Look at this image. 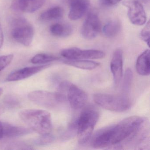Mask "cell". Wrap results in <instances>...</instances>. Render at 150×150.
I'll list each match as a JSON object with an SVG mask.
<instances>
[{"instance_id": "6da1fadb", "label": "cell", "mask_w": 150, "mask_h": 150, "mask_svg": "<svg viewBox=\"0 0 150 150\" xmlns=\"http://www.w3.org/2000/svg\"><path fill=\"white\" fill-rule=\"evenodd\" d=\"M144 122V119L138 116L126 117L118 123L98 130L92 137L91 145L95 148L118 146L125 140L131 139Z\"/></svg>"}, {"instance_id": "7a4b0ae2", "label": "cell", "mask_w": 150, "mask_h": 150, "mask_svg": "<svg viewBox=\"0 0 150 150\" xmlns=\"http://www.w3.org/2000/svg\"><path fill=\"white\" fill-rule=\"evenodd\" d=\"M21 119L29 127L40 135L50 133L52 120L50 114L42 110L26 109L20 113Z\"/></svg>"}, {"instance_id": "3957f363", "label": "cell", "mask_w": 150, "mask_h": 150, "mask_svg": "<svg viewBox=\"0 0 150 150\" xmlns=\"http://www.w3.org/2000/svg\"><path fill=\"white\" fill-rule=\"evenodd\" d=\"M99 118V112L93 107H88L82 110L76 121L79 144H83L90 139Z\"/></svg>"}, {"instance_id": "277c9868", "label": "cell", "mask_w": 150, "mask_h": 150, "mask_svg": "<svg viewBox=\"0 0 150 150\" xmlns=\"http://www.w3.org/2000/svg\"><path fill=\"white\" fill-rule=\"evenodd\" d=\"M93 99L98 106L110 111L123 112L130 107L129 97L123 93L119 95L98 93L94 95Z\"/></svg>"}, {"instance_id": "5b68a950", "label": "cell", "mask_w": 150, "mask_h": 150, "mask_svg": "<svg viewBox=\"0 0 150 150\" xmlns=\"http://www.w3.org/2000/svg\"><path fill=\"white\" fill-rule=\"evenodd\" d=\"M58 90V92L65 96L67 100L74 109L79 110L83 108L87 101L86 93L69 81L62 82L59 86Z\"/></svg>"}, {"instance_id": "8992f818", "label": "cell", "mask_w": 150, "mask_h": 150, "mask_svg": "<svg viewBox=\"0 0 150 150\" xmlns=\"http://www.w3.org/2000/svg\"><path fill=\"white\" fill-rule=\"evenodd\" d=\"M34 34L33 27L25 19L20 18L13 23L11 35L16 41L23 45L29 46L33 40Z\"/></svg>"}, {"instance_id": "52a82bcc", "label": "cell", "mask_w": 150, "mask_h": 150, "mask_svg": "<svg viewBox=\"0 0 150 150\" xmlns=\"http://www.w3.org/2000/svg\"><path fill=\"white\" fill-rule=\"evenodd\" d=\"M28 97L35 103L48 108H54L66 100L64 96L59 92L53 93L43 90L30 92Z\"/></svg>"}, {"instance_id": "ba28073f", "label": "cell", "mask_w": 150, "mask_h": 150, "mask_svg": "<svg viewBox=\"0 0 150 150\" xmlns=\"http://www.w3.org/2000/svg\"><path fill=\"white\" fill-rule=\"evenodd\" d=\"M60 55L67 59H100L105 57V53L96 50H81L76 47L64 49Z\"/></svg>"}, {"instance_id": "9c48e42d", "label": "cell", "mask_w": 150, "mask_h": 150, "mask_svg": "<svg viewBox=\"0 0 150 150\" xmlns=\"http://www.w3.org/2000/svg\"><path fill=\"white\" fill-rule=\"evenodd\" d=\"M122 5L128 9V16L131 22L141 26L146 23V17L143 5L137 0H126Z\"/></svg>"}, {"instance_id": "30bf717a", "label": "cell", "mask_w": 150, "mask_h": 150, "mask_svg": "<svg viewBox=\"0 0 150 150\" xmlns=\"http://www.w3.org/2000/svg\"><path fill=\"white\" fill-rule=\"evenodd\" d=\"M101 30V23L97 12H89L81 28L82 36L87 39H92L97 36Z\"/></svg>"}, {"instance_id": "8fae6325", "label": "cell", "mask_w": 150, "mask_h": 150, "mask_svg": "<svg viewBox=\"0 0 150 150\" xmlns=\"http://www.w3.org/2000/svg\"><path fill=\"white\" fill-rule=\"evenodd\" d=\"M123 58L122 50L117 49L115 50L110 62V67L113 75L114 85L117 86L122 79L123 75Z\"/></svg>"}, {"instance_id": "7c38bea8", "label": "cell", "mask_w": 150, "mask_h": 150, "mask_svg": "<svg viewBox=\"0 0 150 150\" xmlns=\"http://www.w3.org/2000/svg\"><path fill=\"white\" fill-rule=\"evenodd\" d=\"M50 64L24 67L10 74L6 79L8 81H16L25 79L49 67Z\"/></svg>"}, {"instance_id": "4fadbf2b", "label": "cell", "mask_w": 150, "mask_h": 150, "mask_svg": "<svg viewBox=\"0 0 150 150\" xmlns=\"http://www.w3.org/2000/svg\"><path fill=\"white\" fill-rule=\"evenodd\" d=\"M68 17L72 21H77L83 17L89 6L88 0H71Z\"/></svg>"}, {"instance_id": "5bb4252c", "label": "cell", "mask_w": 150, "mask_h": 150, "mask_svg": "<svg viewBox=\"0 0 150 150\" xmlns=\"http://www.w3.org/2000/svg\"><path fill=\"white\" fill-rule=\"evenodd\" d=\"M3 124V137L8 138L17 137L27 135L31 132L30 129L12 125L7 123Z\"/></svg>"}, {"instance_id": "9a60e30c", "label": "cell", "mask_w": 150, "mask_h": 150, "mask_svg": "<svg viewBox=\"0 0 150 150\" xmlns=\"http://www.w3.org/2000/svg\"><path fill=\"white\" fill-rule=\"evenodd\" d=\"M137 72L142 76H148L150 73V50H146L139 55L136 65Z\"/></svg>"}, {"instance_id": "2e32d148", "label": "cell", "mask_w": 150, "mask_h": 150, "mask_svg": "<svg viewBox=\"0 0 150 150\" xmlns=\"http://www.w3.org/2000/svg\"><path fill=\"white\" fill-rule=\"evenodd\" d=\"M66 64L83 70H92L96 69L100 66L97 62L89 59H67L64 61Z\"/></svg>"}, {"instance_id": "e0dca14e", "label": "cell", "mask_w": 150, "mask_h": 150, "mask_svg": "<svg viewBox=\"0 0 150 150\" xmlns=\"http://www.w3.org/2000/svg\"><path fill=\"white\" fill-rule=\"evenodd\" d=\"M45 0H19V8L23 12L32 13L41 8Z\"/></svg>"}, {"instance_id": "ac0fdd59", "label": "cell", "mask_w": 150, "mask_h": 150, "mask_svg": "<svg viewBox=\"0 0 150 150\" xmlns=\"http://www.w3.org/2000/svg\"><path fill=\"white\" fill-rule=\"evenodd\" d=\"M50 31L53 35L59 37H66L72 33L73 28L69 24L57 23L52 24L50 28Z\"/></svg>"}, {"instance_id": "d6986e66", "label": "cell", "mask_w": 150, "mask_h": 150, "mask_svg": "<svg viewBox=\"0 0 150 150\" xmlns=\"http://www.w3.org/2000/svg\"><path fill=\"white\" fill-rule=\"evenodd\" d=\"M121 29L120 22L114 20L108 22L104 25L103 28V33L106 37L112 38L118 35Z\"/></svg>"}, {"instance_id": "ffe728a7", "label": "cell", "mask_w": 150, "mask_h": 150, "mask_svg": "<svg viewBox=\"0 0 150 150\" xmlns=\"http://www.w3.org/2000/svg\"><path fill=\"white\" fill-rule=\"evenodd\" d=\"M64 10L60 7L56 6L50 8L42 13L40 19L44 21H51L61 19L64 15Z\"/></svg>"}, {"instance_id": "44dd1931", "label": "cell", "mask_w": 150, "mask_h": 150, "mask_svg": "<svg viewBox=\"0 0 150 150\" xmlns=\"http://www.w3.org/2000/svg\"><path fill=\"white\" fill-rule=\"evenodd\" d=\"M59 59V58L54 55L47 54H38L34 56L31 59L33 64H45L53 62Z\"/></svg>"}, {"instance_id": "7402d4cb", "label": "cell", "mask_w": 150, "mask_h": 150, "mask_svg": "<svg viewBox=\"0 0 150 150\" xmlns=\"http://www.w3.org/2000/svg\"><path fill=\"white\" fill-rule=\"evenodd\" d=\"M1 149L5 150H31L33 148L23 142H12L3 143L1 145Z\"/></svg>"}, {"instance_id": "603a6c76", "label": "cell", "mask_w": 150, "mask_h": 150, "mask_svg": "<svg viewBox=\"0 0 150 150\" xmlns=\"http://www.w3.org/2000/svg\"><path fill=\"white\" fill-rule=\"evenodd\" d=\"M132 73L130 69H127L125 72V76L124 80L122 86V91L123 93L127 94L132 82Z\"/></svg>"}, {"instance_id": "cb8c5ba5", "label": "cell", "mask_w": 150, "mask_h": 150, "mask_svg": "<svg viewBox=\"0 0 150 150\" xmlns=\"http://www.w3.org/2000/svg\"><path fill=\"white\" fill-rule=\"evenodd\" d=\"M54 137L50 133L41 135L40 137L36 139L35 144L38 146H44L49 144L53 142Z\"/></svg>"}, {"instance_id": "d4e9b609", "label": "cell", "mask_w": 150, "mask_h": 150, "mask_svg": "<svg viewBox=\"0 0 150 150\" xmlns=\"http://www.w3.org/2000/svg\"><path fill=\"white\" fill-rule=\"evenodd\" d=\"M13 55L12 54L0 56V72L10 64L13 59Z\"/></svg>"}, {"instance_id": "484cf974", "label": "cell", "mask_w": 150, "mask_h": 150, "mask_svg": "<svg viewBox=\"0 0 150 150\" xmlns=\"http://www.w3.org/2000/svg\"><path fill=\"white\" fill-rule=\"evenodd\" d=\"M150 35V21L146 23V26L144 27L140 33V37L142 40L145 42L149 46Z\"/></svg>"}, {"instance_id": "4316f807", "label": "cell", "mask_w": 150, "mask_h": 150, "mask_svg": "<svg viewBox=\"0 0 150 150\" xmlns=\"http://www.w3.org/2000/svg\"><path fill=\"white\" fill-rule=\"evenodd\" d=\"M122 0H100L103 6L106 7H111L115 6L122 1Z\"/></svg>"}, {"instance_id": "83f0119b", "label": "cell", "mask_w": 150, "mask_h": 150, "mask_svg": "<svg viewBox=\"0 0 150 150\" xmlns=\"http://www.w3.org/2000/svg\"><path fill=\"white\" fill-rule=\"evenodd\" d=\"M5 101H6L7 104H8L7 105H9V106H15L18 105L19 103L18 100L12 96L7 97Z\"/></svg>"}, {"instance_id": "f1b7e54d", "label": "cell", "mask_w": 150, "mask_h": 150, "mask_svg": "<svg viewBox=\"0 0 150 150\" xmlns=\"http://www.w3.org/2000/svg\"><path fill=\"white\" fill-rule=\"evenodd\" d=\"M4 42V35L3 30L0 23V48L2 47Z\"/></svg>"}, {"instance_id": "f546056e", "label": "cell", "mask_w": 150, "mask_h": 150, "mask_svg": "<svg viewBox=\"0 0 150 150\" xmlns=\"http://www.w3.org/2000/svg\"><path fill=\"white\" fill-rule=\"evenodd\" d=\"M3 137V124L0 121V140Z\"/></svg>"}, {"instance_id": "4dcf8cb0", "label": "cell", "mask_w": 150, "mask_h": 150, "mask_svg": "<svg viewBox=\"0 0 150 150\" xmlns=\"http://www.w3.org/2000/svg\"><path fill=\"white\" fill-rule=\"evenodd\" d=\"M138 1H139L140 3L142 4V3L144 4H148L149 5V2H150V0H137Z\"/></svg>"}, {"instance_id": "1f68e13d", "label": "cell", "mask_w": 150, "mask_h": 150, "mask_svg": "<svg viewBox=\"0 0 150 150\" xmlns=\"http://www.w3.org/2000/svg\"><path fill=\"white\" fill-rule=\"evenodd\" d=\"M3 93V89L2 88L0 87V96H1Z\"/></svg>"}, {"instance_id": "d6a6232c", "label": "cell", "mask_w": 150, "mask_h": 150, "mask_svg": "<svg viewBox=\"0 0 150 150\" xmlns=\"http://www.w3.org/2000/svg\"><path fill=\"white\" fill-rule=\"evenodd\" d=\"M63 1L65 2L66 3H68L69 4V2H70L71 0H63Z\"/></svg>"}]
</instances>
